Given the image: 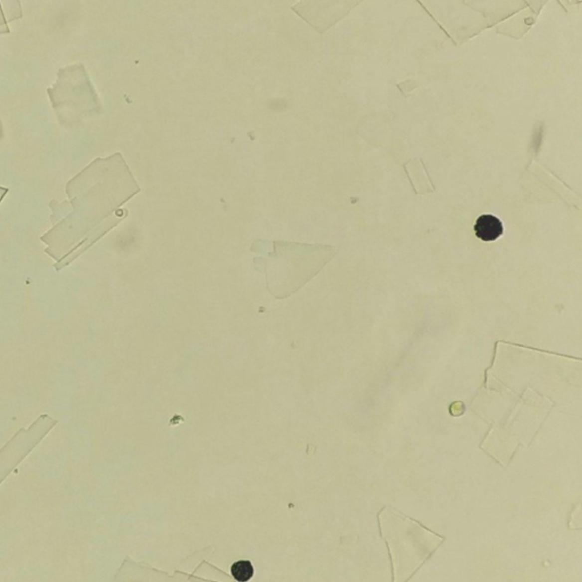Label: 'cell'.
Wrapping results in <instances>:
<instances>
[{
  "mask_svg": "<svg viewBox=\"0 0 582 582\" xmlns=\"http://www.w3.org/2000/svg\"><path fill=\"white\" fill-rule=\"evenodd\" d=\"M231 573L237 581L245 582L254 576V567L250 561H238L232 564Z\"/></svg>",
  "mask_w": 582,
  "mask_h": 582,
  "instance_id": "2",
  "label": "cell"
},
{
  "mask_svg": "<svg viewBox=\"0 0 582 582\" xmlns=\"http://www.w3.org/2000/svg\"><path fill=\"white\" fill-rule=\"evenodd\" d=\"M473 229L475 235L486 242L495 241L504 232L503 223L500 222V219L490 214L481 215L475 222Z\"/></svg>",
  "mask_w": 582,
  "mask_h": 582,
  "instance_id": "1",
  "label": "cell"
}]
</instances>
